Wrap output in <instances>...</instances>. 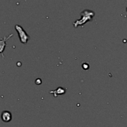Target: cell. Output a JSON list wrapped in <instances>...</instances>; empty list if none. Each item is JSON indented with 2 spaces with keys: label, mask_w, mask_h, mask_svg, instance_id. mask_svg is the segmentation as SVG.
I'll use <instances>...</instances> for the list:
<instances>
[{
  "label": "cell",
  "mask_w": 127,
  "mask_h": 127,
  "mask_svg": "<svg viewBox=\"0 0 127 127\" xmlns=\"http://www.w3.org/2000/svg\"><path fill=\"white\" fill-rule=\"evenodd\" d=\"M81 18L79 20H76L73 24L75 28H77L79 26H82L84 24L88 21H91L93 20V17L95 16V13L93 11L90 10H84L81 13Z\"/></svg>",
  "instance_id": "obj_1"
},
{
  "label": "cell",
  "mask_w": 127,
  "mask_h": 127,
  "mask_svg": "<svg viewBox=\"0 0 127 127\" xmlns=\"http://www.w3.org/2000/svg\"><path fill=\"white\" fill-rule=\"evenodd\" d=\"M15 29L16 31L18 33L19 38L20 41L23 44H26L28 42L29 40L30 39V37L28 35L26 31L24 30V29L19 25H16L15 26Z\"/></svg>",
  "instance_id": "obj_2"
},
{
  "label": "cell",
  "mask_w": 127,
  "mask_h": 127,
  "mask_svg": "<svg viewBox=\"0 0 127 127\" xmlns=\"http://www.w3.org/2000/svg\"><path fill=\"white\" fill-rule=\"evenodd\" d=\"M1 119L4 122H9L12 120V115L10 112L7 110H4L1 114Z\"/></svg>",
  "instance_id": "obj_3"
},
{
  "label": "cell",
  "mask_w": 127,
  "mask_h": 127,
  "mask_svg": "<svg viewBox=\"0 0 127 127\" xmlns=\"http://www.w3.org/2000/svg\"><path fill=\"white\" fill-rule=\"evenodd\" d=\"M13 35V34H11L10 35H9L8 37H4L3 38H2L1 39V40H0V52H1V54H2V53H3V51L4 50L5 47H6V42L7 40L9 39V38H11L12 36Z\"/></svg>",
  "instance_id": "obj_4"
},
{
  "label": "cell",
  "mask_w": 127,
  "mask_h": 127,
  "mask_svg": "<svg viewBox=\"0 0 127 127\" xmlns=\"http://www.w3.org/2000/svg\"><path fill=\"white\" fill-rule=\"evenodd\" d=\"M52 92L55 93V94H58V95H62V94H64L65 93V89H64L62 88H58L57 90L56 91H52Z\"/></svg>",
  "instance_id": "obj_5"
},
{
  "label": "cell",
  "mask_w": 127,
  "mask_h": 127,
  "mask_svg": "<svg viewBox=\"0 0 127 127\" xmlns=\"http://www.w3.org/2000/svg\"><path fill=\"white\" fill-rule=\"evenodd\" d=\"M82 67H83V68L84 69H85V70H87V69H89V65L88 64V63H83V64H82Z\"/></svg>",
  "instance_id": "obj_6"
},
{
  "label": "cell",
  "mask_w": 127,
  "mask_h": 127,
  "mask_svg": "<svg viewBox=\"0 0 127 127\" xmlns=\"http://www.w3.org/2000/svg\"><path fill=\"white\" fill-rule=\"evenodd\" d=\"M35 83L36 84H37V85H39V84H40L41 83H42V81H41L40 79L38 78V79L35 81Z\"/></svg>",
  "instance_id": "obj_7"
},
{
  "label": "cell",
  "mask_w": 127,
  "mask_h": 127,
  "mask_svg": "<svg viewBox=\"0 0 127 127\" xmlns=\"http://www.w3.org/2000/svg\"><path fill=\"white\" fill-rule=\"evenodd\" d=\"M125 17L127 19V6L126 7V9H125Z\"/></svg>",
  "instance_id": "obj_8"
}]
</instances>
